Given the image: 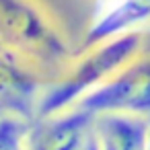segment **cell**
Listing matches in <instances>:
<instances>
[{
	"label": "cell",
	"instance_id": "cell-7",
	"mask_svg": "<svg viewBox=\"0 0 150 150\" xmlns=\"http://www.w3.org/2000/svg\"><path fill=\"white\" fill-rule=\"evenodd\" d=\"M101 2H105V4H111V6H113V4H117V2H119V0H101Z\"/></svg>",
	"mask_w": 150,
	"mask_h": 150
},
{
	"label": "cell",
	"instance_id": "cell-1",
	"mask_svg": "<svg viewBox=\"0 0 150 150\" xmlns=\"http://www.w3.org/2000/svg\"><path fill=\"white\" fill-rule=\"evenodd\" d=\"M142 43H144L142 33L129 31L95 45V50L74 68V72L62 84L54 86L45 95L39 113L47 117L66 111L70 105L78 103L86 93H91L93 88L109 80L113 74H117L125 64H129L142 52Z\"/></svg>",
	"mask_w": 150,
	"mask_h": 150
},
{
	"label": "cell",
	"instance_id": "cell-3",
	"mask_svg": "<svg viewBox=\"0 0 150 150\" xmlns=\"http://www.w3.org/2000/svg\"><path fill=\"white\" fill-rule=\"evenodd\" d=\"M95 113L76 105L72 111L47 115L27 136V150H80L93 129Z\"/></svg>",
	"mask_w": 150,
	"mask_h": 150
},
{
	"label": "cell",
	"instance_id": "cell-5",
	"mask_svg": "<svg viewBox=\"0 0 150 150\" xmlns=\"http://www.w3.org/2000/svg\"><path fill=\"white\" fill-rule=\"evenodd\" d=\"M150 19V0H119L88 31L86 45H99L117 35L136 31L138 25Z\"/></svg>",
	"mask_w": 150,
	"mask_h": 150
},
{
	"label": "cell",
	"instance_id": "cell-4",
	"mask_svg": "<svg viewBox=\"0 0 150 150\" xmlns=\"http://www.w3.org/2000/svg\"><path fill=\"white\" fill-rule=\"evenodd\" d=\"M93 134L99 150H146L150 119L134 113H97Z\"/></svg>",
	"mask_w": 150,
	"mask_h": 150
},
{
	"label": "cell",
	"instance_id": "cell-2",
	"mask_svg": "<svg viewBox=\"0 0 150 150\" xmlns=\"http://www.w3.org/2000/svg\"><path fill=\"white\" fill-rule=\"evenodd\" d=\"M76 105L95 115L117 111L150 119V52H140L129 64L86 93Z\"/></svg>",
	"mask_w": 150,
	"mask_h": 150
},
{
	"label": "cell",
	"instance_id": "cell-6",
	"mask_svg": "<svg viewBox=\"0 0 150 150\" xmlns=\"http://www.w3.org/2000/svg\"><path fill=\"white\" fill-rule=\"evenodd\" d=\"M29 129L13 117L0 119V150H27Z\"/></svg>",
	"mask_w": 150,
	"mask_h": 150
},
{
	"label": "cell",
	"instance_id": "cell-8",
	"mask_svg": "<svg viewBox=\"0 0 150 150\" xmlns=\"http://www.w3.org/2000/svg\"><path fill=\"white\" fill-rule=\"evenodd\" d=\"M146 150H150V134H148V142H146Z\"/></svg>",
	"mask_w": 150,
	"mask_h": 150
}]
</instances>
